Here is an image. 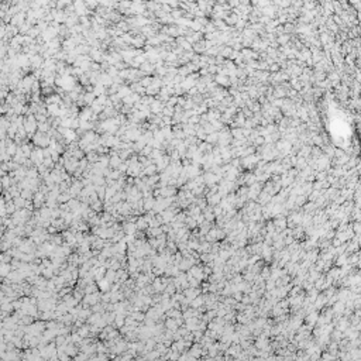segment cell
<instances>
[{
    "instance_id": "cell-1",
    "label": "cell",
    "mask_w": 361,
    "mask_h": 361,
    "mask_svg": "<svg viewBox=\"0 0 361 361\" xmlns=\"http://www.w3.org/2000/svg\"><path fill=\"white\" fill-rule=\"evenodd\" d=\"M260 160V157H257V155H248V157H244L243 158V165L246 167V168H251L254 164H257Z\"/></svg>"
},
{
    "instance_id": "cell-2",
    "label": "cell",
    "mask_w": 361,
    "mask_h": 361,
    "mask_svg": "<svg viewBox=\"0 0 361 361\" xmlns=\"http://www.w3.org/2000/svg\"><path fill=\"white\" fill-rule=\"evenodd\" d=\"M203 179L206 180V184L213 185V184H216L217 180H220V178L217 177V175H215V174H212V172H208V174H205L203 175Z\"/></svg>"
},
{
    "instance_id": "cell-3",
    "label": "cell",
    "mask_w": 361,
    "mask_h": 361,
    "mask_svg": "<svg viewBox=\"0 0 361 361\" xmlns=\"http://www.w3.org/2000/svg\"><path fill=\"white\" fill-rule=\"evenodd\" d=\"M230 136H232L234 140H244L243 129H233L232 131H230Z\"/></svg>"
},
{
    "instance_id": "cell-4",
    "label": "cell",
    "mask_w": 361,
    "mask_h": 361,
    "mask_svg": "<svg viewBox=\"0 0 361 361\" xmlns=\"http://www.w3.org/2000/svg\"><path fill=\"white\" fill-rule=\"evenodd\" d=\"M216 83H219V85H223V86H227V85H230L229 76H226V75H217V76H216Z\"/></svg>"
},
{
    "instance_id": "cell-5",
    "label": "cell",
    "mask_w": 361,
    "mask_h": 361,
    "mask_svg": "<svg viewBox=\"0 0 361 361\" xmlns=\"http://www.w3.org/2000/svg\"><path fill=\"white\" fill-rule=\"evenodd\" d=\"M217 141H219V131H215V133L206 136V143L208 144H213V143H217Z\"/></svg>"
},
{
    "instance_id": "cell-6",
    "label": "cell",
    "mask_w": 361,
    "mask_h": 361,
    "mask_svg": "<svg viewBox=\"0 0 361 361\" xmlns=\"http://www.w3.org/2000/svg\"><path fill=\"white\" fill-rule=\"evenodd\" d=\"M288 41H289V36H285V34H282V36H279L278 38H277V43L282 44V45H287Z\"/></svg>"
},
{
    "instance_id": "cell-7",
    "label": "cell",
    "mask_w": 361,
    "mask_h": 361,
    "mask_svg": "<svg viewBox=\"0 0 361 361\" xmlns=\"http://www.w3.org/2000/svg\"><path fill=\"white\" fill-rule=\"evenodd\" d=\"M284 28V33H291V31H294L295 30V27H294V24L292 23H288L285 27H282Z\"/></svg>"
},
{
    "instance_id": "cell-8",
    "label": "cell",
    "mask_w": 361,
    "mask_h": 361,
    "mask_svg": "<svg viewBox=\"0 0 361 361\" xmlns=\"http://www.w3.org/2000/svg\"><path fill=\"white\" fill-rule=\"evenodd\" d=\"M270 69L272 72H279V65H278V64H274V65H271V67H270Z\"/></svg>"
},
{
    "instance_id": "cell-9",
    "label": "cell",
    "mask_w": 361,
    "mask_h": 361,
    "mask_svg": "<svg viewBox=\"0 0 361 361\" xmlns=\"http://www.w3.org/2000/svg\"><path fill=\"white\" fill-rule=\"evenodd\" d=\"M172 14H174V17H179V16L182 17V16H184V13H182V12H179V10H174V12H172Z\"/></svg>"
},
{
    "instance_id": "cell-10",
    "label": "cell",
    "mask_w": 361,
    "mask_h": 361,
    "mask_svg": "<svg viewBox=\"0 0 361 361\" xmlns=\"http://www.w3.org/2000/svg\"><path fill=\"white\" fill-rule=\"evenodd\" d=\"M164 122H165V124H168V126H169V124H171V119L165 117V119H164Z\"/></svg>"
}]
</instances>
